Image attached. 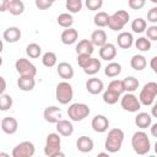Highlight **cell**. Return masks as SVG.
Returning a JSON list of instances; mask_svg holds the SVG:
<instances>
[{
  "label": "cell",
  "mask_w": 157,
  "mask_h": 157,
  "mask_svg": "<svg viewBox=\"0 0 157 157\" xmlns=\"http://www.w3.org/2000/svg\"><path fill=\"white\" fill-rule=\"evenodd\" d=\"M123 142H124V131L119 128H113L108 131L104 147L109 153H115L120 151Z\"/></svg>",
  "instance_id": "1"
},
{
  "label": "cell",
  "mask_w": 157,
  "mask_h": 157,
  "mask_svg": "<svg viewBox=\"0 0 157 157\" xmlns=\"http://www.w3.org/2000/svg\"><path fill=\"white\" fill-rule=\"evenodd\" d=\"M131 147L135 153L137 155H147L151 150V141L147 136V134L142 130L134 132L131 137Z\"/></svg>",
  "instance_id": "2"
},
{
  "label": "cell",
  "mask_w": 157,
  "mask_h": 157,
  "mask_svg": "<svg viewBox=\"0 0 157 157\" xmlns=\"http://www.w3.org/2000/svg\"><path fill=\"white\" fill-rule=\"evenodd\" d=\"M44 155L47 157L64 156V153L61 152V137L58 132L48 134L44 145Z\"/></svg>",
  "instance_id": "3"
},
{
  "label": "cell",
  "mask_w": 157,
  "mask_h": 157,
  "mask_svg": "<svg viewBox=\"0 0 157 157\" xmlns=\"http://www.w3.org/2000/svg\"><path fill=\"white\" fill-rule=\"evenodd\" d=\"M157 96V83L151 81L147 82L146 85H144V87L140 91L139 94V101L141 103V105H152L155 103V98Z\"/></svg>",
  "instance_id": "4"
},
{
  "label": "cell",
  "mask_w": 157,
  "mask_h": 157,
  "mask_svg": "<svg viewBox=\"0 0 157 157\" xmlns=\"http://www.w3.org/2000/svg\"><path fill=\"white\" fill-rule=\"evenodd\" d=\"M55 98L60 104H69L74 98L72 86L67 81L59 82L55 88Z\"/></svg>",
  "instance_id": "5"
},
{
  "label": "cell",
  "mask_w": 157,
  "mask_h": 157,
  "mask_svg": "<svg viewBox=\"0 0 157 157\" xmlns=\"http://www.w3.org/2000/svg\"><path fill=\"white\" fill-rule=\"evenodd\" d=\"M130 20V15L128 11L125 10H118L115 11L113 15H109V20H108V27L112 31H121L124 28V26L129 22Z\"/></svg>",
  "instance_id": "6"
},
{
  "label": "cell",
  "mask_w": 157,
  "mask_h": 157,
  "mask_svg": "<svg viewBox=\"0 0 157 157\" xmlns=\"http://www.w3.org/2000/svg\"><path fill=\"white\" fill-rule=\"evenodd\" d=\"M90 107L85 103H72L67 108V115L72 121H81L90 115Z\"/></svg>",
  "instance_id": "7"
},
{
  "label": "cell",
  "mask_w": 157,
  "mask_h": 157,
  "mask_svg": "<svg viewBox=\"0 0 157 157\" xmlns=\"http://www.w3.org/2000/svg\"><path fill=\"white\" fill-rule=\"evenodd\" d=\"M120 105L124 110L130 112V113H136L140 110L141 108V103L139 101V98L132 93V92H128L123 96H120Z\"/></svg>",
  "instance_id": "8"
},
{
  "label": "cell",
  "mask_w": 157,
  "mask_h": 157,
  "mask_svg": "<svg viewBox=\"0 0 157 157\" xmlns=\"http://www.w3.org/2000/svg\"><path fill=\"white\" fill-rule=\"evenodd\" d=\"M15 69L20 75H25V76H32L36 77L37 75V67L34 66L33 63H31L28 59L26 58H20L16 60L15 63Z\"/></svg>",
  "instance_id": "9"
},
{
  "label": "cell",
  "mask_w": 157,
  "mask_h": 157,
  "mask_svg": "<svg viewBox=\"0 0 157 157\" xmlns=\"http://www.w3.org/2000/svg\"><path fill=\"white\" fill-rule=\"evenodd\" d=\"M36 152V147L31 141H22L16 145L11 152L12 157H32Z\"/></svg>",
  "instance_id": "10"
},
{
  "label": "cell",
  "mask_w": 157,
  "mask_h": 157,
  "mask_svg": "<svg viewBox=\"0 0 157 157\" xmlns=\"http://www.w3.org/2000/svg\"><path fill=\"white\" fill-rule=\"evenodd\" d=\"M43 118L47 123H52V124H55L56 121H59L61 118H63V112L59 107L56 105H50V107H47L43 112Z\"/></svg>",
  "instance_id": "11"
},
{
  "label": "cell",
  "mask_w": 157,
  "mask_h": 157,
  "mask_svg": "<svg viewBox=\"0 0 157 157\" xmlns=\"http://www.w3.org/2000/svg\"><path fill=\"white\" fill-rule=\"evenodd\" d=\"M91 126L96 132H105L109 128V120L103 114H97L92 118Z\"/></svg>",
  "instance_id": "12"
},
{
  "label": "cell",
  "mask_w": 157,
  "mask_h": 157,
  "mask_svg": "<svg viewBox=\"0 0 157 157\" xmlns=\"http://www.w3.org/2000/svg\"><path fill=\"white\" fill-rule=\"evenodd\" d=\"M0 128L1 130L7 134V135H12L17 131L18 129V121L13 118V117H5L1 119L0 121Z\"/></svg>",
  "instance_id": "13"
},
{
  "label": "cell",
  "mask_w": 157,
  "mask_h": 157,
  "mask_svg": "<svg viewBox=\"0 0 157 157\" xmlns=\"http://www.w3.org/2000/svg\"><path fill=\"white\" fill-rule=\"evenodd\" d=\"M99 56L102 60L112 61L117 56V47L113 43H105L102 47H99Z\"/></svg>",
  "instance_id": "14"
},
{
  "label": "cell",
  "mask_w": 157,
  "mask_h": 157,
  "mask_svg": "<svg viewBox=\"0 0 157 157\" xmlns=\"http://www.w3.org/2000/svg\"><path fill=\"white\" fill-rule=\"evenodd\" d=\"M86 90H87L88 93L96 96V94H99V93L103 92V90H104V83H103V81H102L101 78H98V77H91V78H88L87 82H86Z\"/></svg>",
  "instance_id": "15"
},
{
  "label": "cell",
  "mask_w": 157,
  "mask_h": 157,
  "mask_svg": "<svg viewBox=\"0 0 157 157\" xmlns=\"http://www.w3.org/2000/svg\"><path fill=\"white\" fill-rule=\"evenodd\" d=\"M56 72H58V75H59L61 78H64L65 81L71 80V78L74 77V74H75L72 65L69 64V63H66V61H61V63L58 64V66H56Z\"/></svg>",
  "instance_id": "16"
},
{
  "label": "cell",
  "mask_w": 157,
  "mask_h": 157,
  "mask_svg": "<svg viewBox=\"0 0 157 157\" xmlns=\"http://www.w3.org/2000/svg\"><path fill=\"white\" fill-rule=\"evenodd\" d=\"M55 124H56V131H58L59 135L67 137V136H71L74 134V125L70 120H66V119L61 118Z\"/></svg>",
  "instance_id": "17"
},
{
  "label": "cell",
  "mask_w": 157,
  "mask_h": 157,
  "mask_svg": "<svg viewBox=\"0 0 157 157\" xmlns=\"http://www.w3.org/2000/svg\"><path fill=\"white\" fill-rule=\"evenodd\" d=\"M93 146H94V142L91 137L86 136V135H82L77 139L76 141V148L82 152V153H88L93 150Z\"/></svg>",
  "instance_id": "18"
},
{
  "label": "cell",
  "mask_w": 157,
  "mask_h": 157,
  "mask_svg": "<svg viewBox=\"0 0 157 157\" xmlns=\"http://www.w3.org/2000/svg\"><path fill=\"white\" fill-rule=\"evenodd\" d=\"M78 38V32L77 29L72 28V27H69V28H65L60 36V39L63 42V44L65 45H70V44H74Z\"/></svg>",
  "instance_id": "19"
},
{
  "label": "cell",
  "mask_w": 157,
  "mask_h": 157,
  "mask_svg": "<svg viewBox=\"0 0 157 157\" xmlns=\"http://www.w3.org/2000/svg\"><path fill=\"white\" fill-rule=\"evenodd\" d=\"M21 36H22L21 29H20L18 27H15V26L7 27V28L4 31V34H2L4 39H5L7 43H16V42H18V40L21 39Z\"/></svg>",
  "instance_id": "20"
},
{
  "label": "cell",
  "mask_w": 157,
  "mask_h": 157,
  "mask_svg": "<svg viewBox=\"0 0 157 157\" xmlns=\"http://www.w3.org/2000/svg\"><path fill=\"white\" fill-rule=\"evenodd\" d=\"M17 86L21 91L25 92H29L34 88L36 86V80L32 76H25V75H20V77L17 78Z\"/></svg>",
  "instance_id": "21"
},
{
  "label": "cell",
  "mask_w": 157,
  "mask_h": 157,
  "mask_svg": "<svg viewBox=\"0 0 157 157\" xmlns=\"http://www.w3.org/2000/svg\"><path fill=\"white\" fill-rule=\"evenodd\" d=\"M118 47L121 49H129L134 44V37L130 32H120L117 37Z\"/></svg>",
  "instance_id": "22"
},
{
  "label": "cell",
  "mask_w": 157,
  "mask_h": 157,
  "mask_svg": "<svg viewBox=\"0 0 157 157\" xmlns=\"http://www.w3.org/2000/svg\"><path fill=\"white\" fill-rule=\"evenodd\" d=\"M135 124L140 129L150 128V125L152 124V115L148 114V113H146V112H140L135 117Z\"/></svg>",
  "instance_id": "23"
},
{
  "label": "cell",
  "mask_w": 157,
  "mask_h": 157,
  "mask_svg": "<svg viewBox=\"0 0 157 157\" xmlns=\"http://www.w3.org/2000/svg\"><path fill=\"white\" fill-rule=\"evenodd\" d=\"M6 11H9L13 16H20L25 11V4L22 0H10Z\"/></svg>",
  "instance_id": "24"
},
{
  "label": "cell",
  "mask_w": 157,
  "mask_h": 157,
  "mask_svg": "<svg viewBox=\"0 0 157 157\" xmlns=\"http://www.w3.org/2000/svg\"><path fill=\"white\" fill-rule=\"evenodd\" d=\"M90 40L94 47H102L103 44L107 43V33L103 29H96L92 32Z\"/></svg>",
  "instance_id": "25"
},
{
  "label": "cell",
  "mask_w": 157,
  "mask_h": 157,
  "mask_svg": "<svg viewBox=\"0 0 157 157\" xmlns=\"http://www.w3.org/2000/svg\"><path fill=\"white\" fill-rule=\"evenodd\" d=\"M94 45L92 44V42L90 39H81L77 44H76V53L77 54H90L92 55Z\"/></svg>",
  "instance_id": "26"
},
{
  "label": "cell",
  "mask_w": 157,
  "mask_h": 157,
  "mask_svg": "<svg viewBox=\"0 0 157 157\" xmlns=\"http://www.w3.org/2000/svg\"><path fill=\"white\" fill-rule=\"evenodd\" d=\"M147 65V60L144 55L141 54H136V55H132V58L130 59V66L136 70V71H142Z\"/></svg>",
  "instance_id": "27"
},
{
  "label": "cell",
  "mask_w": 157,
  "mask_h": 157,
  "mask_svg": "<svg viewBox=\"0 0 157 157\" xmlns=\"http://www.w3.org/2000/svg\"><path fill=\"white\" fill-rule=\"evenodd\" d=\"M121 81H123V87H124L125 92H134L139 88V85H140L139 80L134 76H126Z\"/></svg>",
  "instance_id": "28"
},
{
  "label": "cell",
  "mask_w": 157,
  "mask_h": 157,
  "mask_svg": "<svg viewBox=\"0 0 157 157\" xmlns=\"http://www.w3.org/2000/svg\"><path fill=\"white\" fill-rule=\"evenodd\" d=\"M56 22L60 27L63 28H69V27H72L74 25V17L70 12H63L58 16L56 18Z\"/></svg>",
  "instance_id": "29"
},
{
  "label": "cell",
  "mask_w": 157,
  "mask_h": 157,
  "mask_svg": "<svg viewBox=\"0 0 157 157\" xmlns=\"http://www.w3.org/2000/svg\"><path fill=\"white\" fill-rule=\"evenodd\" d=\"M101 61H99V59H97V58H91V60H90V63L86 65V67H83V71H85V74H87V75H96L99 70H101Z\"/></svg>",
  "instance_id": "30"
},
{
  "label": "cell",
  "mask_w": 157,
  "mask_h": 157,
  "mask_svg": "<svg viewBox=\"0 0 157 157\" xmlns=\"http://www.w3.org/2000/svg\"><path fill=\"white\" fill-rule=\"evenodd\" d=\"M120 72H121V65L115 61H110L104 69V74L108 77H117Z\"/></svg>",
  "instance_id": "31"
},
{
  "label": "cell",
  "mask_w": 157,
  "mask_h": 157,
  "mask_svg": "<svg viewBox=\"0 0 157 157\" xmlns=\"http://www.w3.org/2000/svg\"><path fill=\"white\" fill-rule=\"evenodd\" d=\"M108 20H109V15L104 11H98L94 16H93V22L97 27L103 28L108 26Z\"/></svg>",
  "instance_id": "32"
},
{
  "label": "cell",
  "mask_w": 157,
  "mask_h": 157,
  "mask_svg": "<svg viewBox=\"0 0 157 157\" xmlns=\"http://www.w3.org/2000/svg\"><path fill=\"white\" fill-rule=\"evenodd\" d=\"M56 61H58V56L54 52H47L42 55V64L45 66V67H53L56 65Z\"/></svg>",
  "instance_id": "33"
},
{
  "label": "cell",
  "mask_w": 157,
  "mask_h": 157,
  "mask_svg": "<svg viewBox=\"0 0 157 157\" xmlns=\"http://www.w3.org/2000/svg\"><path fill=\"white\" fill-rule=\"evenodd\" d=\"M26 54L31 59H37L42 54V47L39 44H37V43H29L26 47Z\"/></svg>",
  "instance_id": "34"
},
{
  "label": "cell",
  "mask_w": 157,
  "mask_h": 157,
  "mask_svg": "<svg viewBox=\"0 0 157 157\" xmlns=\"http://www.w3.org/2000/svg\"><path fill=\"white\" fill-rule=\"evenodd\" d=\"M146 27H147V22L142 17H136L131 22V29L135 33H142V32H145Z\"/></svg>",
  "instance_id": "35"
},
{
  "label": "cell",
  "mask_w": 157,
  "mask_h": 157,
  "mask_svg": "<svg viewBox=\"0 0 157 157\" xmlns=\"http://www.w3.org/2000/svg\"><path fill=\"white\" fill-rule=\"evenodd\" d=\"M120 98V94H118L117 92L107 88L104 92H103V102L107 103V104H115Z\"/></svg>",
  "instance_id": "36"
},
{
  "label": "cell",
  "mask_w": 157,
  "mask_h": 157,
  "mask_svg": "<svg viewBox=\"0 0 157 157\" xmlns=\"http://www.w3.org/2000/svg\"><path fill=\"white\" fill-rule=\"evenodd\" d=\"M135 47L140 52H148L151 49V40L146 37H140L135 40Z\"/></svg>",
  "instance_id": "37"
},
{
  "label": "cell",
  "mask_w": 157,
  "mask_h": 157,
  "mask_svg": "<svg viewBox=\"0 0 157 157\" xmlns=\"http://www.w3.org/2000/svg\"><path fill=\"white\" fill-rule=\"evenodd\" d=\"M12 97L10 94H6V93H1L0 94V110L1 112H6L9 110L11 107H12Z\"/></svg>",
  "instance_id": "38"
},
{
  "label": "cell",
  "mask_w": 157,
  "mask_h": 157,
  "mask_svg": "<svg viewBox=\"0 0 157 157\" xmlns=\"http://www.w3.org/2000/svg\"><path fill=\"white\" fill-rule=\"evenodd\" d=\"M65 6L70 13H77L82 9V0H66Z\"/></svg>",
  "instance_id": "39"
},
{
  "label": "cell",
  "mask_w": 157,
  "mask_h": 157,
  "mask_svg": "<svg viewBox=\"0 0 157 157\" xmlns=\"http://www.w3.org/2000/svg\"><path fill=\"white\" fill-rule=\"evenodd\" d=\"M108 88L112 90V91H114V92H117L120 96L125 92L124 91V87H123V81L121 80H113V81H110L109 85H108Z\"/></svg>",
  "instance_id": "40"
},
{
  "label": "cell",
  "mask_w": 157,
  "mask_h": 157,
  "mask_svg": "<svg viewBox=\"0 0 157 157\" xmlns=\"http://www.w3.org/2000/svg\"><path fill=\"white\" fill-rule=\"evenodd\" d=\"M85 5L91 11H98L103 6V0H85Z\"/></svg>",
  "instance_id": "41"
},
{
  "label": "cell",
  "mask_w": 157,
  "mask_h": 157,
  "mask_svg": "<svg viewBox=\"0 0 157 157\" xmlns=\"http://www.w3.org/2000/svg\"><path fill=\"white\" fill-rule=\"evenodd\" d=\"M145 32H146V38H148L151 42L152 40H157V26L156 25L146 27Z\"/></svg>",
  "instance_id": "42"
},
{
  "label": "cell",
  "mask_w": 157,
  "mask_h": 157,
  "mask_svg": "<svg viewBox=\"0 0 157 157\" xmlns=\"http://www.w3.org/2000/svg\"><path fill=\"white\" fill-rule=\"evenodd\" d=\"M91 58H92V56H91L90 54H77V64H78V66H80L81 69L86 67V65L90 63Z\"/></svg>",
  "instance_id": "43"
},
{
  "label": "cell",
  "mask_w": 157,
  "mask_h": 157,
  "mask_svg": "<svg viewBox=\"0 0 157 157\" xmlns=\"http://www.w3.org/2000/svg\"><path fill=\"white\" fill-rule=\"evenodd\" d=\"M128 4L132 10H141L146 5V0H128Z\"/></svg>",
  "instance_id": "44"
},
{
  "label": "cell",
  "mask_w": 157,
  "mask_h": 157,
  "mask_svg": "<svg viewBox=\"0 0 157 157\" xmlns=\"http://www.w3.org/2000/svg\"><path fill=\"white\" fill-rule=\"evenodd\" d=\"M34 4H36V7L39 10H48L53 5V2L49 0H34Z\"/></svg>",
  "instance_id": "45"
},
{
  "label": "cell",
  "mask_w": 157,
  "mask_h": 157,
  "mask_svg": "<svg viewBox=\"0 0 157 157\" xmlns=\"http://www.w3.org/2000/svg\"><path fill=\"white\" fill-rule=\"evenodd\" d=\"M147 21L151 23H156L157 22V7H152L148 10L147 12Z\"/></svg>",
  "instance_id": "46"
},
{
  "label": "cell",
  "mask_w": 157,
  "mask_h": 157,
  "mask_svg": "<svg viewBox=\"0 0 157 157\" xmlns=\"http://www.w3.org/2000/svg\"><path fill=\"white\" fill-rule=\"evenodd\" d=\"M150 66H151V69H152L153 72H157V56H153V58L151 59Z\"/></svg>",
  "instance_id": "47"
},
{
  "label": "cell",
  "mask_w": 157,
  "mask_h": 157,
  "mask_svg": "<svg viewBox=\"0 0 157 157\" xmlns=\"http://www.w3.org/2000/svg\"><path fill=\"white\" fill-rule=\"evenodd\" d=\"M10 0H0V12H5Z\"/></svg>",
  "instance_id": "48"
},
{
  "label": "cell",
  "mask_w": 157,
  "mask_h": 157,
  "mask_svg": "<svg viewBox=\"0 0 157 157\" xmlns=\"http://www.w3.org/2000/svg\"><path fill=\"white\" fill-rule=\"evenodd\" d=\"M5 90H6V81H5V78L2 76H0V94L4 93Z\"/></svg>",
  "instance_id": "49"
},
{
  "label": "cell",
  "mask_w": 157,
  "mask_h": 157,
  "mask_svg": "<svg viewBox=\"0 0 157 157\" xmlns=\"http://www.w3.org/2000/svg\"><path fill=\"white\" fill-rule=\"evenodd\" d=\"M150 126H151V134H152V136L157 137V124H151Z\"/></svg>",
  "instance_id": "50"
},
{
  "label": "cell",
  "mask_w": 157,
  "mask_h": 157,
  "mask_svg": "<svg viewBox=\"0 0 157 157\" xmlns=\"http://www.w3.org/2000/svg\"><path fill=\"white\" fill-rule=\"evenodd\" d=\"M156 108H157V104H155L152 108V117H156Z\"/></svg>",
  "instance_id": "51"
},
{
  "label": "cell",
  "mask_w": 157,
  "mask_h": 157,
  "mask_svg": "<svg viewBox=\"0 0 157 157\" xmlns=\"http://www.w3.org/2000/svg\"><path fill=\"white\" fill-rule=\"evenodd\" d=\"M2 49H4V43H2V40L0 39V53L2 52Z\"/></svg>",
  "instance_id": "52"
},
{
  "label": "cell",
  "mask_w": 157,
  "mask_h": 157,
  "mask_svg": "<svg viewBox=\"0 0 157 157\" xmlns=\"http://www.w3.org/2000/svg\"><path fill=\"white\" fill-rule=\"evenodd\" d=\"M0 156H5V157H7V156H10V155L6 153V152H0Z\"/></svg>",
  "instance_id": "53"
},
{
  "label": "cell",
  "mask_w": 157,
  "mask_h": 157,
  "mask_svg": "<svg viewBox=\"0 0 157 157\" xmlns=\"http://www.w3.org/2000/svg\"><path fill=\"white\" fill-rule=\"evenodd\" d=\"M2 65V58H1V55H0V66Z\"/></svg>",
  "instance_id": "54"
},
{
  "label": "cell",
  "mask_w": 157,
  "mask_h": 157,
  "mask_svg": "<svg viewBox=\"0 0 157 157\" xmlns=\"http://www.w3.org/2000/svg\"><path fill=\"white\" fill-rule=\"evenodd\" d=\"M151 2H153V4H157V0H150Z\"/></svg>",
  "instance_id": "55"
},
{
  "label": "cell",
  "mask_w": 157,
  "mask_h": 157,
  "mask_svg": "<svg viewBox=\"0 0 157 157\" xmlns=\"http://www.w3.org/2000/svg\"><path fill=\"white\" fill-rule=\"evenodd\" d=\"M49 1H52V2H53V4H54V2H55V1H56V0H49Z\"/></svg>",
  "instance_id": "56"
},
{
  "label": "cell",
  "mask_w": 157,
  "mask_h": 157,
  "mask_svg": "<svg viewBox=\"0 0 157 157\" xmlns=\"http://www.w3.org/2000/svg\"><path fill=\"white\" fill-rule=\"evenodd\" d=\"M0 121H1V120H0Z\"/></svg>",
  "instance_id": "57"
}]
</instances>
